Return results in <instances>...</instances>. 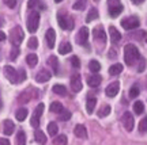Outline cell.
Wrapping results in <instances>:
<instances>
[{"label":"cell","mask_w":147,"mask_h":145,"mask_svg":"<svg viewBox=\"0 0 147 145\" xmlns=\"http://www.w3.org/2000/svg\"><path fill=\"white\" fill-rule=\"evenodd\" d=\"M3 73H4V76L7 78V80L12 84H21L22 82L26 80V78H27L25 69H22V68L14 69V68L10 67V65H5V67L3 68Z\"/></svg>","instance_id":"1"},{"label":"cell","mask_w":147,"mask_h":145,"mask_svg":"<svg viewBox=\"0 0 147 145\" xmlns=\"http://www.w3.org/2000/svg\"><path fill=\"white\" fill-rule=\"evenodd\" d=\"M139 58H140V54H139L138 47L132 43L125 45V47H124V61H125L127 65L132 67Z\"/></svg>","instance_id":"2"},{"label":"cell","mask_w":147,"mask_h":145,"mask_svg":"<svg viewBox=\"0 0 147 145\" xmlns=\"http://www.w3.org/2000/svg\"><path fill=\"white\" fill-rule=\"evenodd\" d=\"M8 38H10L11 45H12L14 47L19 46L22 42H23V38H25V33H23V30H22V27L21 26H15L14 29H11Z\"/></svg>","instance_id":"3"},{"label":"cell","mask_w":147,"mask_h":145,"mask_svg":"<svg viewBox=\"0 0 147 145\" xmlns=\"http://www.w3.org/2000/svg\"><path fill=\"white\" fill-rule=\"evenodd\" d=\"M26 26L30 33H36L38 30V26H40V12L38 11H32L29 14L26 21Z\"/></svg>","instance_id":"4"},{"label":"cell","mask_w":147,"mask_h":145,"mask_svg":"<svg viewBox=\"0 0 147 145\" xmlns=\"http://www.w3.org/2000/svg\"><path fill=\"white\" fill-rule=\"evenodd\" d=\"M57 23L63 30H72L74 29V19L68 15H64L63 12L57 14Z\"/></svg>","instance_id":"5"},{"label":"cell","mask_w":147,"mask_h":145,"mask_svg":"<svg viewBox=\"0 0 147 145\" xmlns=\"http://www.w3.org/2000/svg\"><path fill=\"white\" fill-rule=\"evenodd\" d=\"M108 8H109V15L112 18H117L123 12V4L119 0H113V1H108Z\"/></svg>","instance_id":"6"},{"label":"cell","mask_w":147,"mask_h":145,"mask_svg":"<svg viewBox=\"0 0 147 145\" xmlns=\"http://www.w3.org/2000/svg\"><path fill=\"white\" fill-rule=\"evenodd\" d=\"M45 109L44 103H38L37 107L34 109V113L32 115V119H30V125L33 128H38L40 126V119H41V115H42V111Z\"/></svg>","instance_id":"7"},{"label":"cell","mask_w":147,"mask_h":145,"mask_svg":"<svg viewBox=\"0 0 147 145\" xmlns=\"http://www.w3.org/2000/svg\"><path fill=\"white\" fill-rule=\"evenodd\" d=\"M140 25V22L136 16H128V18H124L121 21V26L124 27L125 30H134V29H138Z\"/></svg>","instance_id":"8"},{"label":"cell","mask_w":147,"mask_h":145,"mask_svg":"<svg viewBox=\"0 0 147 145\" xmlns=\"http://www.w3.org/2000/svg\"><path fill=\"white\" fill-rule=\"evenodd\" d=\"M121 124L125 128L127 132H132L134 130V125H135V119H134V115L129 111H125L123 114V118H121Z\"/></svg>","instance_id":"9"},{"label":"cell","mask_w":147,"mask_h":145,"mask_svg":"<svg viewBox=\"0 0 147 145\" xmlns=\"http://www.w3.org/2000/svg\"><path fill=\"white\" fill-rule=\"evenodd\" d=\"M89 37H90L89 29L84 26V27H82V29H79L78 34L75 37V41H76V43H79V45H87Z\"/></svg>","instance_id":"10"},{"label":"cell","mask_w":147,"mask_h":145,"mask_svg":"<svg viewBox=\"0 0 147 145\" xmlns=\"http://www.w3.org/2000/svg\"><path fill=\"white\" fill-rule=\"evenodd\" d=\"M69 87H71V90H72L74 92H79V91L82 90L83 84H82V80H80V75H79V73H74L72 76H71Z\"/></svg>","instance_id":"11"},{"label":"cell","mask_w":147,"mask_h":145,"mask_svg":"<svg viewBox=\"0 0 147 145\" xmlns=\"http://www.w3.org/2000/svg\"><path fill=\"white\" fill-rule=\"evenodd\" d=\"M93 35H94V39L98 43L101 42V45H104L106 41V34H105V30H104V27L102 26H98L95 27L94 30H93Z\"/></svg>","instance_id":"12"},{"label":"cell","mask_w":147,"mask_h":145,"mask_svg":"<svg viewBox=\"0 0 147 145\" xmlns=\"http://www.w3.org/2000/svg\"><path fill=\"white\" fill-rule=\"evenodd\" d=\"M51 78H52V73L49 72L48 69H40L36 75V82H38V83H47V82L51 80Z\"/></svg>","instance_id":"13"},{"label":"cell","mask_w":147,"mask_h":145,"mask_svg":"<svg viewBox=\"0 0 147 145\" xmlns=\"http://www.w3.org/2000/svg\"><path fill=\"white\" fill-rule=\"evenodd\" d=\"M120 91V83L119 82H113V83H110L105 90V94L106 96H109V98H115L116 95L119 94Z\"/></svg>","instance_id":"14"},{"label":"cell","mask_w":147,"mask_h":145,"mask_svg":"<svg viewBox=\"0 0 147 145\" xmlns=\"http://www.w3.org/2000/svg\"><path fill=\"white\" fill-rule=\"evenodd\" d=\"M45 41H47V45L49 49H53L55 47V42H56V33L53 29H48L47 33H45Z\"/></svg>","instance_id":"15"},{"label":"cell","mask_w":147,"mask_h":145,"mask_svg":"<svg viewBox=\"0 0 147 145\" xmlns=\"http://www.w3.org/2000/svg\"><path fill=\"white\" fill-rule=\"evenodd\" d=\"M14 129H15V124L11 121V119H5L3 121V133L5 136H10L14 133Z\"/></svg>","instance_id":"16"},{"label":"cell","mask_w":147,"mask_h":145,"mask_svg":"<svg viewBox=\"0 0 147 145\" xmlns=\"http://www.w3.org/2000/svg\"><path fill=\"white\" fill-rule=\"evenodd\" d=\"M34 96H37V92L32 94V91H25L18 96V103H29Z\"/></svg>","instance_id":"17"},{"label":"cell","mask_w":147,"mask_h":145,"mask_svg":"<svg viewBox=\"0 0 147 145\" xmlns=\"http://www.w3.org/2000/svg\"><path fill=\"white\" fill-rule=\"evenodd\" d=\"M47 64L51 67V69L53 71V73L55 75H57L59 73V61H57V57L56 56H49V58H48V61H47Z\"/></svg>","instance_id":"18"},{"label":"cell","mask_w":147,"mask_h":145,"mask_svg":"<svg viewBox=\"0 0 147 145\" xmlns=\"http://www.w3.org/2000/svg\"><path fill=\"white\" fill-rule=\"evenodd\" d=\"M74 134L76 137H79V138H86L87 137V130H86V128L83 125H76L74 128Z\"/></svg>","instance_id":"19"},{"label":"cell","mask_w":147,"mask_h":145,"mask_svg":"<svg viewBox=\"0 0 147 145\" xmlns=\"http://www.w3.org/2000/svg\"><path fill=\"white\" fill-rule=\"evenodd\" d=\"M101 82H102V78H101L100 75H93V76H89V79H87V84L93 88L98 87L101 84Z\"/></svg>","instance_id":"20"},{"label":"cell","mask_w":147,"mask_h":145,"mask_svg":"<svg viewBox=\"0 0 147 145\" xmlns=\"http://www.w3.org/2000/svg\"><path fill=\"white\" fill-rule=\"evenodd\" d=\"M109 34H110V39H112V42H115V43H117V42L121 39L120 31L117 30L115 26H110L109 27Z\"/></svg>","instance_id":"21"},{"label":"cell","mask_w":147,"mask_h":145,"mask_svg":"<svg viewBox=\"0 0 147 145\" xmlns=\"http://www.w3.org/2000/svg\"><path fill=\"white\" fill-rule=\"evenodd\" d=\"M34 140L36 142H38L40 145H45L47 144V136L44 134V132L42 130H36V133H34Z\"/></svg>","instance_id":"22"},{"label":"cell","mask_w":147,"mask_h":145,"mask_svg":"<svg viewBox=\"0 0 147 145\" xmlns=\"http://www.w3.org/2000/svg\"><path fill=\"white\" fill-rule=\"evenodd\" d=\"M72 52V46H71V43L69 42H63V43H60V46H59V53L60 54H68V53Z\"/></svg>","instance_id":"23"},{"label":"cell","mask_w":147,"mask_h":145,"mask_svg":"<svg viewBox=\"0 0 147 145\" xmlns=\"http://www.w3.org/2000/svg\"><path fill=\"white\" fill-rule=\"evenodd\" d=\"M26 62L29 67L34 68L38 64V57H37V54H34V53H30V54H27L26 56Z\"/></svg>","instance_id":"24"},{"label":"cell","mask_w":147,"mask_h":145,"mask_svg":"<svg viewBox=\"0 0 147 145\" xmlns=\"http://www.w3.org/2000/svg\"><path fill=\"white\" fill-rule=\"evenodd\" d=\"M95 104H97V99H95L94 96H90V98L87 99V103H86V110H87L89 114H91V113L94 111Z\"/></svg>","instance_id":"25"},{"label":"cell","mask_w":147,"mask_h":145,"mask_svg":"<svg viewBox=\"0 0 147 145\" xmlns=\"http://www.w3.org/2000/svg\"><path fill=\"white\" fill-rule=\"evenodd\" d=\"M52 90H53V92L60 95V96H65L67 95V88L64 87V86H61V84H55Z\"/></svg>","instance_id":"26"},{"label":"cell","mask_w":147,"mask_h":145,"mask_svg":"<svg viewBox=\"0 0 147 145\" xmlns=\"http://www.w3.org/2000/svg\"><path fill=\"white\" fill-rule=\"evenodd\" d=\"M49 110H51V113H55V114H60V113H61V111L64 110V107H63V104L60 103V102H53V103L51 104Z\"/></svg>","instance_id":"27"},{"label":"cell","mask_w":147,"mask_h":145,"mask_svg":"<svg viewBox=\"0 0 147 145\" xmlns=\"http://www.w3.org/2000/svg\"><path fill=\"white\" fill-rule=\"evenodd\" d=\"M27 109H25V107H22V109H18V111L15 113V118L19 121V122H22V121H25L27 117Z\"/></svg>","instance_id":"28"},{"label":"cell","mask_w":147,"mask_h":145,"mask_svg":"<svg viewBox=\"0 0 147 145\" xmlns=\"http://www.w3.org/2000/svg\"><path fill=\"white\" fill-rule=\"evenodd\" d=\"M121 72H123V65L121 64H115V65H112L109 68V75H112V76H117Z\"/></svg>","instance_id":"29"},{"label":"cell","mask_w":147,"mask_h":145,"mask_svg":"<svg viewBox=\"0 0 147 145\" xmlns=\"http://www.w3.org/2000/svg\"><path fill=\"white\" fill-rule=\"evenodd\" d=\"M48 133L52 136V137H56L59 133V126L56 122H51V124L48 125Z\"/></svg>","instance_id":"30"},{"label":"cell","mask_w":147,"mask_h":145,"mask_svg":"<svg viewBox=\"0 0 147 145\" xmlns=\"http://www.w3.org/2000/svg\"><path fill=\"white\" fill-rule=\"evenodd\" d=\"M97 18H98V10H97V8H91V10L89 11L87 16H86V22H87V23H90V22L95 21Z\"/></svg>","instance_id":"31"},{"label":"cell","mask_w":147,"mask_h":145,"mask_svg":"<svg viewBox=\"0 0 147 145\" xmlns=\"http://www.w3.org/2000/svg\"><path fill=\"white\" fill-rule=\"evenodd\" d=\"M53 145H67V136L59 134L57 137L53 138Z\"/></svg>","instance_id":"32"},{"label":"cell","mask_w":147,"mask_h":145,"mask_svg":"<svg viewBox=\"0 0 147 145\" xmlns=\"http://www.w3.org/2000/svg\"><path fill=\"white\" fill-rule=\"evenodd\" d=\"M89 69L91 71V72H94V73L100 72L101 71V64L97 61V60H91V61L89 62Z\"/></svg>","instance_id":"33"},{"label":"cell","mask_w":147,"mask_h":145,"mask_svg":"<svg viewBox=\"0 0 147 145\" xmlns=\"http://www.w3.org/2000/svg\"><path fill=\"white\" fill-rule=\"evenodd\" d=\"M15 140H16V145H26V134H25L23 130L18 132Z\"/></svg>","instance_id":"34"},{"label":"cell","mask_w":147,"mask_h":145,"mask_svg":"<svg viewBox=\"0 0 147 145\" xmlns=\"http://www.w3.org/2000/svg\"><path fill=\"white\" fill-rule=\"evenodd\" d=\"M134 111L139 115L143 114V113H144V104H143V102H140V100L135 102V103H134Z\"/></svg>","instance_id":"35"},{"label":"cell","mask_w":147,"mask_h":145,"mask_svg":"<svg viewBox=\"0 0 147 145\" xmlns=\"http://www.w3.org/2000/svg\"><path fill=\"white\" fill-rule=\"evenodd\" d=\"M110 113V106H104V107H101L100 110H98V117L100 118H105V117H108Z\"/></svg>","instance_id":"36"},{"label":"cell","mask_w":147,"mask_h":145,"mask_svg":"<svg viewBox=\"0 0 147 145\" xmlns=\"http://www.w3.org/2000/svg\"><path fill=\"white\" fill-rule=\"evenodd\" d=\"M27 4H29V8H41V10L45 8V4L42 1H33V0H30Z\"/></svg>","instance_id":"37"},{"label":"cell","mask_w":147,"mask_h":145,"mask_svg":"<svg viewBox=\"0 0 147 145\" xmlns=\"http://www.w3.org/2000/svg\"><path fill=\"white\" fill-rule=\"evenodd\" d=\"M27 47L29 49H37L38 47V39H37V37H30V39L27 42Z\"/></svg>","instance_id":"38"},{"label":"cell","mask_w":147,"mask_h":145,"mask_svg":"<svg viewBox=\"0 0 147 145\" xmlns=\"http://www.w3.org/2000/svg\"><path fill=\"white\" fill-rule=\"evenodd\" d=\"M139 92H140V91H139V87H138L136 84H135V86H132L131 88H129V98H136L138 95H139Z\"/></svg>","instance_id":"39"},{"label":"cell","mask_w":147,"mask_h":145,"mask_svg":"<svg viewBox=\"0 0 147 145\" xmlns=\"http://www.w3.org/2000/svg\"><path fill=\"white\" fill-rule=\"evenodd\" d=\"M71 118V113H69L68 110H63L60 114H59V119L60 121H68Z\"/></svg>","instance_id":"40"},{"label":"cell","mask_w":147,"mask_h":145,"mask_svg":"<svg viewBox=\"0 0 147 145\" xmlns=\"http://www.w3.org/2000/svg\"><path fill=\"white\" fill-rule=\"evenodd\" d=\"M139 132L140 133H146L147 132V118L146 115H144V118L140 121V124H139Z\"/></svg>","instance_id":"41"},{"label":"cell","mask_w":147,"mask_h":145,"mask_svg":"<svg viewBox=\"0 0 147 145\" xmlns=\"http://www.w3.org/2000/svg\"><path fill=\"white\" fill-rule=\"evenodd\" d=\"M86 4H87V3H86L84 0L75 1V3H74V5H72V8H74V10H83L84 7H86Z\"/></svg>","instance_id":"42"},{"label":"cell","mask_w":147,"mask_h":145,"mask_svg":"<svg viewBox=\"0 0 147 145\" xmlns=\"http://www.w3.org/2000/svg\"><path fill=\"white\" fill-rule=\"evenodd\" d=\"M19 56V49L18 47H12V50H11V53H10V60H16V57Z\"/></svg>","instance_id":"43"},{"label":"cell","mask_w":147,"mask_h":145,"mask_svg":"<svg viewBox=\"0 0 147 145\" xmlns=\"http://www.w3.org/2000/svg\"><path fill=\"white\" fill-rule=\"evenodd\" d=\"M69 61H71V64H72L74 68H76V69H78V68L80 67V61H79V58L76 57V56H72V57L69 58Z\"/></svg>","instance_id":"44"},{"label":"cell","mask_w":147,"mask_h":145,"mask_svg":"<svg viewBox=\"0 0 147 145\" xmlns=\"http://www.w3.org/2000/svg\"><path fill=\"white\" fill-rule=\"evenodd\" d=\"M146 69V58H140V64H139V67H138V71L139 72H143Z\"/></svg>","instance_id":"45"},{"label":"cell","mask_w":147,"mask_h":145,"mask_svg":"<svg viewBox=\"0 0 147 145\" xmlns=\"http://www.w3.org/2000/svg\"><path fill=\"white\" fill-rule=\"evenodd\" d=\"M3 3H4V4H7V7H10V8H15V5H16L15 0H14V1H12V0H4Z\"/></svg>","instance_id":"46"},{"label":"cell","mask_w":147,"mask_h":145,"mask_svg":"<svg viewBox=\"0 0 147 145\" xmlns=\"http://www.w3.org/2000/svg\"><path fill=\"white\" fill-rule=\"evenodd\" d=\"M0 145H10V141L7 140V138H1L0 137Z\"/></svg>","instance_id":"47"},{"label":"cell","mask_w":147,"mask_h":145,"mask_svg":"<svg viewBox=\"0 0 147 145\" xmlns=\"http://www.w3.org/2000/svg\"><path fill=\"white\" fill-rule=\"evenodd\" d=\"M5 37H7V35H5L4 33H3V31H0V42H3V41H4V39H5Z\"/></svg>","instance_id":"48"},{"label":"cell","mask_w":147,"mask_h":145,"mask_svg":"<svg viewBox=\"0 0 147 145\" xmlns=\"http://www.w3.org/2000/svg\"><path fill=\"white\" fill-rule=\"evenodd\" d=\"M109 57H116V52H112V50H110V53H109Z\"/></svg>","instance_id":"49"},{"label":"cell","mask_w":147,"mask_h":145,"mask_svg":"<svg viewBox=\"0 0 147 145\" xmlns=\"http://www.w3.org/2000/svg\"><path fill=\"white\" fill-rule=\"evenodd\" d=\"M132 3H134V4H142L143 1L142 0H139V1H132Z\"/></svg>","instance_id":"50"},{"label":"cell","mask_w":147,"mask_h":145,"mask_svg":"<svg viewBox=\"0 0 147 145\" xmlns=\"http://www.w3.org/2000/svg\"><path fill=\"white\" fill-rule=\"evenodd\" d=\"M0 106H1V104H0Z\"/></svg>","instance_id":"51"}]
</instances>
